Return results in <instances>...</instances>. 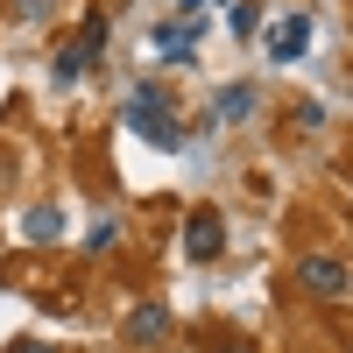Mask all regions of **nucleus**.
<instances>
[{
    "instance_id": "1",
    "label": "nucleus",
    "mask_w": 353,
    "mask_h": 353,
    "mask_svg": "<svg viewBox=\"0 0 353 353\" xmlns=\"http://www.w3.org/2000/svg\"><path fill=\"white\" fill-rule=\"evenodd\" d=\"M121 121L141 134V141H156V149H184V128H176V113H170V85L163 78H141L128 106H121Z\"/></svg>"
},
{
    "instance_id": "2",
    "label": "nucleus",
    "mask_w": 353,
    "mask_h": 353,
    "mask_svg": "<svg viewBox=\"0 0 353 353\" xmlns=\"http://www.w3.org/2000/svg\"><path fill=\"white\" fill-rule=\"evenodd\" d=\"M99 50H106V21L92 14V21H85V28H78V43H64V50H57V57H50V78H57V85H78V71H85V64H92V57H99Z\"/></svg>"
},
{
    "instance_id": "3",
    "label": "nucleus",
    "mask_w": 353,
    "mask_h": 353,
    "mask_svg": "<svg viewBox=\"0 0 353 353\" xmlns=\"http://www.w3.org/2000/svg\"><path fill=\"white\" fill-rule=\"evenodd\" d=\"M219 248H226V219L212 212V205H198V212L184 219V254L191 261H219Z\"/></svg>"
},
{
    "instance_id": "4",
    "label": "nucleus",
    "mask_w": 353,
    "mask_h": 353,
    "mask_svg": "<svg viewBox=\"0 0 353 353\" xmlns=\"http://www.w3.org/2000/svg\"><path fill=\"white\" fill-rule=\"evenodd\" d=\"M297 283L311 290V297H346V283H353V276H346V261H339V254H304V261H297Z\"/></svg>"
},
{
    "instance_id": "5",
    "label": "nucleus",
    "mask_w": 353,
    "mask_h": 353,
    "mask_svg": "<svg viewBox=\"0 0 353 353\" xmlns=\"http://www.w3.org/2000/svg\"><path fill=\"white\" fill-rule=\"evenodd\" d=\"M304 43H311V21H304V14H283V21L269 28V57H276V64L304 57Z\"/></svg>"
},
{
    "instance_id": "6",
    "label": "nucleus",
    "mask_w": 353,
    "mask_h": 353,
    "mask_svg": "<svg viewBox=\"0 0 353 353\" xmlns=\"http://www.w3.org/2000/svg\"><path fill=\"white\" fill-rule=\"evenodd\" d=\"M128 339H134V346H156V339H170V311H163V304H141V311L128 318Z\"/></svg>"
},
{
    "instance_id": "7",
    "label": "nucleus",
    "mask_w": 353,
    "mask_h": 353,
    "mask_svg": "<svg viewBox=\"0 0 353 353\" xmlns=\"http://www.w3.org/2000/svg\"><path fill=\"white\" fill-rule=\"evenodd\" d=\"M156 50L176 57V64H191V50H198V21H184V28H156Z\"/></svg>"
},
{
    "instance_id": "8",
    "label": "nucleus",
    "mask_w": 353,
    "mask_h": 353,
    "mask_svg": "<svg viewBox=\"0 0 353 353\" xmlns=\"http://www.w3.org/2000/svg\"><path fill=\"white\" fill-rule=\"evenodd\" d=\"M219 113H226V121H241V113H254V92H248V85H233V92H219Z\"/></svg>"
},
{
    "instance_id": "9",
    "label": "nucleus",
    "mask_w": 353,
    "mask_h": 353,
    "mask_svg": "<svg viewBox=\"0 0 353 353\" xmlns=\"http://www.w3.org/2000/svg\"><path fill=\"white\" fill-rule=\"evenodd\" d=\"M57 226H64V219H57L50 205H36V212H28V233H36V241H57Z\"/></svg>"
},
{
    "instance_id": "10",
    "label": "nucleus",
    "mask_w": 353,
    "mask_h": 353,
    "mask_svg": "<svg viewBox=\"0 0 353 353\" xmlns=\"http://www.w3.org/2000/svg\"><path fill=\"white\" fill-rule=\"evenodd\" d=\"M226 21H233V36H254V8L248 0H226Z\"/></svg>"
},
{
    "instance_id": "11",
    "label": "nucleus",
    "mask_w": 353,
    "mask_h": 353,
    "mask_svg": "<svg viewBox=\"0 0 353 353\" xmlns=\"http://www.w3.org/2000/svg\"><path fill=\"white\" fill-rule=\"evenodd\" d=\"M14 353H50V346H43V339H21V346H14Z\"/></svg>"
},
{
    "instance_id": "12",
    "label": "nucleus",
    "mask_w": 353,
    "mask_h": 353,
    "mask_svg": "<svg viewBox=\"0 0 353 353\" xmlns=\"http://www.w3.org/2000/svg\"><path fill=\"white\" fill-rule=\"evenodd\" d=\"M219 353H248V346H219Z\"/></svg>"
}]
</instances>
